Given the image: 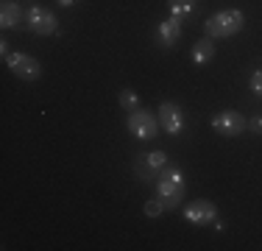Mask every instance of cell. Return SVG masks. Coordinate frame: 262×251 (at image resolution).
Returning <instances> with one entry per match:
<instances>
[{"instance_id": "6da1fadb", "label": "cell", "mask_w": 262, "mask_h": 251, "mask_svg": "<svg viewBox=\"0 0 262 251\" xmlns=\"http://www.w3.org/2000/svg\"><path fill=\"white\" fill-rule=\"evenodd\" d=\"M154 187H157V196L165 201L167 210H173V206L182 204V198L187 193V179H184V173L179 171L176 165H167V168H162V171L157 173Z\"/></svg>"}, {"instance_id": "7a4b0ae2", "label": "cell", "mask_w": 262, "mask_h": 251, "mask_svg": "<svg viewBox=\"0 0 262 251\" xmlns=\"http://www.w3.org/2000/svg\"><path fill=\"white\" fill-rule=\"evenodd\" d=\"M243 25H246V14L240 9H223L204 23V34L209 39H229V36L240 34Z\"/></svg>"}, {"instance_id": "3957f363", "label": "cell", "mask_w": 262, "mask_h": 251, "mask_svg": "<svg viewBox=\"0 0 262 251\" xmlns=\"http://www.w3.org/2000/svg\"><path fill=\"white\" fill-rule=\"evenodd\" d=\"M26 25H28L31 34H36V36H53V34H59V17H56L51 9H45V6H28Z\"/></svg>"}, {"instance_id": "277c9868", "label": "cell", "mask_w": 262, "mask_h": 251, "mask_svg": "<svg viewBox=\"0 0 262 251\" xmlns=\"http://www.w3.org/2000/svg\"><path fill=\"white\" fill-rule=\"evenodd\" d=\"M126 126H128V131L137 137V140H154V137L159 134V117H154L151 112H145L142 106L131 112Z\"/></svg>"}, {"instance_id": "5b68a950", "label": "cell", "mask_w": 262, "mask_h": 251, "mask_svg": "<svg viewBox=\"0 0 262 251\" xmlns=\"http://www.w3.org/2000/svg\"><path fill=\"white\" fill-rule=\"evenodd\" d=\"M6 65H9V70L17 75V78L23 81H36L42 78V65L34 59L31 53H23V50H14V53L6 59Z\"/></svg>"}, {"instance_id": "8992f818", "label": "cell", "mask_w": 262, "mask_h": 251, "mask_svg": "<svg viewBox=\"0 0 262 251\" xmlns=\"http://www.w3.org/2000/svg\"><path fill=\"white\" fill-rule=\"evenodd\" d=\"M246 117L240 115V112H234V109H223V112H217L215 117H212V129L217 131L221 137H240L243 131H246Z\"/></svg>"}, {"instance_id": "52a82bcc", "label": "cell", "mask_w": 262, "mask_h": 251, "mask_svg": "<svg viewBox=\"0 0 262 251\" xmlns=\"http://www.w3.org/2000/svg\"><path fill=\"white\" fill-rule=\"evenodd\" d=\"M184 218L190 221L192 226H212L217 221V206L207 198H198V201H190L184 206Z\"/></svg>"}, {"instance_id": "ba28073f", "label": "cell", "mask_w": 262, "mask_h": 251, "mask_svg": "<svg viewBox=\"0 0 262 251\" xmlns=\"http://www.w3.org/2000/svg\"><path fill=\"white\" fill-rule=\"evenodd\" d=\"M157 117H159V126L167 131V134L176 137V134H182V131H184V112H182V106L173 103V100H165V103H159Z\"/></svg>"}, {"instance_id": "9c48e42d", "label": "cell", "mask_w": 262, "mask_h": 251, "mask_svg": "<svg viewBox=\"0 0 262 251\" xmlns=\"http://www.w3.org/2000/svg\"><path fill=\"white\" fill-rule=\"evenodd\" d=\"M182 23L184 20H176V17H167L157 25V42L162 48H173L179 39H182Z\"/></svg>"}, {"instance_id": "30bf717a", "label": "cell", "mask_w": 262, "mask_h": 251, "mask_svg": "<svg viewBox=\"0 0 262 251\" xmlns=\"http://www.w3.org/2000/svg\"><path fill=\"white\" fill-rule=\"evenodd\" d=\"M23 23V6L17 0H3L0 3V28H17Z\"/></svg>"}, {"instance_id": "8fae6325", "label": "cell", "mask_w": 262, "mask_h": 251, "mask_svg": "<svg viewBox=\"0 0 262 251\" xmlns=\"http://www.w3.org/2000/svg\"><path fill=\"white\" fill-rule=\"evenodd\" d=\"M190 59L195 61V65H209V61L215 59V39H209V36L195 39V45L190 50Z\"/></svg>"}, {"instance_id": "7c38bea8", "label": "cell", "mask_w": 262, "mask_h": 251, "mask_svg": "<svg viewBox=\"0 0 262 251\" xmlns=\"http://www.w3.org/2000/svg\"><path fill=\"white\" fill-rule=\"evenodd\" d=\"M167 9H170V17L187 20V17L198 9V0H167Z\"/></svg>"}, {"instance_id": "4fadbf2b", "label": "cell", "mask_w": 262, "mask_h": 251, "mask_svg": "<svg viewBox=\"0 0 262 251\" xmlns=\"http://www.w3.org/2000/svg\"><path fill=\"white\" fill-rule=\"evenodd\" d=\"M142 159H145V165L151 168L154 173H159L162 168H167V154H165V151H151V154H142Z\"/></svg>"}, {"instance_id": "5bb4252c", "label": "cell", "mask_w": 262, "mask_h": 251, "mask_svg": "<svg viewBox=\"0 0 262 251\" xmlns=\"http://www.w3.org/2000/svg\"><path fill=\"white\" fill-rule=\"evenodd\" d=\"M120 106L126 112H134V109H140V95H137L134 90H131V87H126V90H120Z\"/></svg>"}, {"instance_id": "9a60e30c", "label": "cell", "mask_w": 262, "mask_h": 251, "mask_svg": "<svg viewBox=\"0 0 262 251\" xmlns=\"http://www.w3.org/2000/svg\"><path fill=\"white\" fill-rule=\"evenodd\" d=\"M165 210H167V206H165V201H162L159 196L151 198V201H145V206H142V212H145L148 218H159Z\"/></svg>"}, {"instance_id": "2e32d148", "label": "cell", "mask_w": 262, "mask_h": 251, "mask_svg": "<svg viewBox=\"0 0 262 251\" xmlns=\"http://www.w3.org/2000/svg\"><path fill=\"white\" fill-rule=\"evenodd\" d=\"M134 171H137V176H140V179L145 181V184H151V179H154V176H157V173L151 171V168L145 165V159H142V154H140V159L134 162Z\"/></svg>"}, {"instance_id": "e0dca14e", "label": "cell", "mask_w": 262, "mask_h": 251, "mask_svg": "<svg viewBox=\"0 0 262 251\" xmlns=\"http://www.w3.org/2000/svg\"><path fill=\"white\" fill-rule=\"evenodd\" d=\"M251 90H254V95L262 98V70H254L251 73Z\"/></svg>"}, {"instance_id": "ac0fdd59", "label": "cell", "mask_w": 262, "mask_h": 251, "mask_svg": "<svg viewBox=\"0 0 262 251\" xmlns=\"http://www.w3.org/2000/svg\"><path fill=\"white\" fill-rule=\"evenodd\" d=\"M248 126H251V131L262 134V117H251V120H248Z\"/></svg>"}, {"instance_id": "d6986e66", "label": "cell", "mask_w": 262, "mask_h": 251, "mask_svg": "<svg viewBox=\"0 0 262 251\" xmlns=\"http://www.w3.org/2000/svg\"><path fill=\"white\" fill-rule=\"evenodd\" d=\"M56 3H59V6H64V9H70V6H76L78 0H56Z\"/></svg>"}]
</instances>
